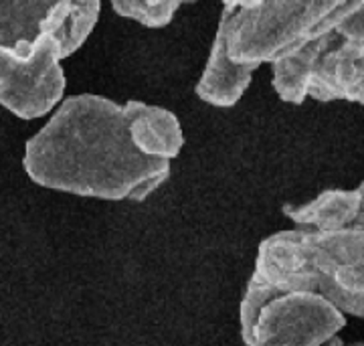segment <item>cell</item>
<instances>
[{"mask_svg":"<svg viewBox=\"0 0 364 346\" xmlns=\"http://www.w3.org/2000/svg\"><path fill=\"white\" fill-rule=\"evenodd\" d=\"M277 295H279V292L275 288H272L269 283L263 282L255 273L251 276V280L247 283V290H245V295H243V302H241V310H239L241 338H243L245 346H249L251 334H253V328H255V322H257V316H259L263 306L267 302H272L273 298H277Z\"/></svg>","mask_w":364,"mask_h":346,"instance_id":"12","label":"cell"},{"mask_svg":"<svg viewBox=\"0 0 364 346\" xmlns=\"http://www.w3.org/2000/svg\"><path fill=\"white\" fill-rule=\"evenodd\" d=\"M182 6V2H172V0H162V2H112L114 13L124 19L136 21L150 28H162L170 25L174 19V13Z\"/></svg>","mask_w":364,"mask_h":346,"instance_id":"11","label":"cell"},{"mask_svg":"<svg viewBox=\"0 0 364 346\" xmlns=\"http://www.w3.org/2000/svg\"><path fill=\"white\" fill-rule=\"evenodd\" d=\"M102 4L91 2H55L47 35L53 37L59 45L61 59H67L69 55L77 51L79 47L87 41L90 33L100 19Z\"/></svg>","mask_w":364,"mask_h":346,"instance_id":"10","label":"cell"},{"mask_svg":"<svg viewBox=\"0 0 364 346\" xmlns=\"http://www.w3.org/2000/svg\"><path fill=\"white\" fill-rule=\"evenodd\" d=\"M61 61L59 45L49 35L28 55L0 47V103L23 120L49 114L65 91Z\"/></svg>","mask_w":364,"mask_h":346,"instance_id":"5","label":"cell"},{"mask_svg":"<svg viewBox=\"0 0 364 346\" xmlns=\"http://www.w3.org/2000/svg\"><path fill=\"white\" fill-rule=\"evenodd\" d=\"M23 167L45 189L105 201H144L170 177V162L132 140L124 105L93 93L59 103L26 142Z\"/></svg>","mask_w":364,"mask_h":346,"instance_id":"1","label":"cell"},{"mask_svg":"<svg viewBox=\"0 0 364 346\" xmlns=\"http://www.w3.org/2000/svg\"><path fill=\"white\" fill-rule=\"evenodd\" d=\"M360 187H363V211H360V219H358L356 231H364V182H360Z\"/></svg>","mask_w":364,"mask_h":346,"instance_id":"13","label":"cell"},{"mask_svg":"<svg viewBox=\"0 0 364 346\" xmlns=\"http://www.w3.org/2000/svg\"><path fill=\"white\" fill-rule=\"evenodd\" d=\"M348 346H364V342H354V345H348Z\"/></svg>","mask_w":364,"mask_h":346,"instance_id":"14","label":"cell"},{"mask_svg":"<svg viewBox=\"0 0 364 346\" xmlns=\"http://www.w3.org/2000/svg\"><path fill=\"white\" fill-rule=\"evenodd\" d=\"M124 112L128 117L132 140L136 142L140 152L166 162L181 154L184 134L178 117L170 110L130 100L124 103Z\"/></svg>","mask_w":364,"mask_h":346,"instance_id":"7","label":"cell"},{"mask_svg":"<svg viewBox=\"0 0 364 346\" xmlns=\"http://www.w3.org/2000/svg\"><path fill=\"white\" fill-rule=\"evenodd\" d=\"M55 2H0V47L28 55L47 35Z\"/></svg>","mask_w":364,"mask_h":346,"instance_id":"9","label":"cell"},{"mask_svg":"<svg viewBox=\"0 0 364 346\" xmlns=\"http://www.w3.org/2000/svg\"><path fill=\"white\" fill-rule=\"evenodd\" d=\"M338 0L225 2L215 43L251 83L263 63L275 65L308 43Z\"/></svg>","mask_w":364,"mask_h":346,"instance_id":"4","label":"cell"},{"mask_svg":"<svg viewBox=\"0 0 364 346\" xmlns=\"http://www.w3.org/2000/svg\"><path fill=\"white\" fill-rule=\"evenodd\" d=\"M273 90L296 105L306 98L364 105V0H338L308 43L273 65Z\"/></svg>","mask_w":364,"mask_h":346,"instance_id":"3","label":"cell"},{"mask_svg":"<svg viewBox=\"0 0 364 346\" xmlns=\"http://www.w3.org/2000/svg\"><path fill=\"white\" fill-rule=\"evenodd\" d=\"M346 316L318 294H279L257 316L249 346H346Z\"/></svg>","mask_w":364,"mask_h":346,"instance_id":"6","label":"cell"},{"mask_svg":"<svg viewBox=\"0 0 364 346\" xmlns=\"http://www.w3.org/2000/svg\"><path fill=\"white\" fill-rule=\"evenodd\" d=\"M360 211L363 187L352 191H324L306 205H284V215L287 219H291L298 227L314 231L356 229Z\"/></svg>","mask_w":364,"mask_h":346,"instance_id":"8","label":"cell"},{"mask_svg":"<svg viewBox=\"0 0 364 346\" xmlns=\"http://www.w3.org/2000/svg\"><path fill=\"white\" fill-rule=\"evenodd\" d=\"M253 273L279 294H318L344 316L364 318V231L273 233L259 243Z\"/></svg>","mask_w":364,"mask_h":346,"instance_id":"2","label":"cell"}]
</instances>
